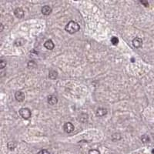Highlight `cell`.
<instances>
[{"instance_id": "obj_22", "label": "cell", "mask_w": 154, "mask_h": 154, "mask_svg": "<svg viewBox=\"0 0 154 154\" xmlns=\"http://www.w3.org/2000/svg\"><path fill=\"white\" fill-rule=\"evenodd\" d=\"M2 30H3V26L2 24H1V32H2Z\"/></svg>"}, {"instance_id": "obj_3", "label": "cell", "mask_w": 154, "mask_h": 154, "mask_svg": "<svg viewBox=\"0 0 154 154\" xmlns=\"http://www.w3.org/2000/svg\"><path fill=\"white\" fill-rule=\"evenodd\" d=\"M63 129L65 133H71L72 132L74 131V126L73 125V123L68 122V123H65L63 126Z\"/></svg>"}, {"instance_id": "obj_17", "label": "cell", "mask_w": 154, "mask_h": 154, "mask_svg": "<svg viewBox=\"0 0 154 154\" xmlns=\"http://www.w3.org/2000/svg\"><path fill=\"white\" fill-rule=\"evenodd\" d=\"M6 66V62L5 61V60H0V68L2 69H4L5 67Z\"/></svg>"}, {"instance_id": "obj_9", "label": "cell", "mask_w": 154, "mask_h": 154, "mask_svg": "<svg viewBox=\"0 0 154 154\" xmlns=\"http://www.w3.org/2000/svg\"><path fill=\"white\" fill-rule=\"evenodd\" d=\"M52 8L50 6H44L42 9H41V12L43 15H49L50 14H51L52 13Z\"/></svg>"}, {"instance_id": "obj_21", "label": "cell", "mask_w": 154, "mask_h": 154, "mask_svg": "<svg viewBox=\"0 0 154 154\" xmlns=\"http://www.w3.org/2000/svg\"><path fill=\"white\" fill-rule=\"evenodd\" d=\"M140 3L142 4V5H144V6H145V7H148V6H149V3H148V2H146V1H141V2H140Z\"/></svg>"}, {"instance_id": "obj_12", "label": "cell", "mask_w": 154, "mask_h": 154, "mask_svg": "<svg viewBox=\"0 0 154 154\" xmlns=\"http://www.w3.org/2000/svg\"><path fill=\"white\" fill-rule=\"evenodd\" d=\"M49 77L51 79H56L58 77V73L56 70H50L49 73Z\"/></svg>"}, {"instance_id": "obj_5", "label": "cell", "mask_w": 154, "mask_h": 154, "mask_svg": "<svg viewBox=\"0 0 154 154\" xmlns=\"http://www.w3.org/2000/svg\"><path fill=\"white\" fill-rule=\"evenodd\" d=\"M14 14L16 18L18 19H22L24 16V10L22 8H16L14 11Z\"/></svg>"}, {"instance_id": "obj_4", "label": "cell", "mask_w": 154, "mask_h": 154, "mask_svg": "<svg viewBox=\"0 0 154 154\" xmlns=\"http://www.w3.org/2000/svg\"><path fill=\"white\" fill-rule=\"evenodd\" d=\"M15 98L18 102H23L25 100V94L21 91H18L15 94Z\"/></svg>"}, {"instance_id": "obj_11", "label": "cell", "mask_w": 154, "mask_h": 154, "mask_svg": "<svg viewBox=\"0 0 154 154\" xmlns=\"http://www.w3.org/2000/svg\"><path fill=\"white\" fill-rule=\"evenodd\" d=\"M26 42V39H24L23 38H19L15 41L14 45H15V46H22L25 45Z\"/></svg>"}, {"instance_id": "obj_23", "label": "cell", "mask_w": 154, "mask_h": 154, "mask_svg": "<svg viewBox=\"0 0 154 154\" xmlns=\"http://www.w3.org/2000/svg\"><path fill=\"white\" fill-rule=\"evenodd\" d=\"M152 153L154 154V149H153V150H152Z\"/></svg>"}, {"instance_id": "obj_15", "label": "cell", "mask_w": 154, "mask_h": 154, "mask_svg": "<svg viewBox=\"0 0 154 154\" xmlns=\"http://www.w3.org/2000/svg\"><path fill=\"white\" fill-rule=\"evenodd\" d=\"M121 139V136L119 133H115L112 136V140L113 141H117V140H119Z\"/></svg>"}, {"instance_id": "obj_19", "label": "cell", "mask_w": 154, "mask_h": 154, "mask_svg": "<svg viewBox=\"0 0 154 154\" xmlns=\"http://www.w3.org/2000/svg\"><path fill=\"white\" fill-rule=\"evenodd\" d=\"M37 154H50L47 150H41Z\"/></svg>"}, {"instance_id": "obj_2", "label": "cell", "mask_w": 154, "mask_h": 154, "mask_svg": "<svg viewBox=\"0 0 154 154\" xmlns=\"http://www.w3.org/2000/svg\"><path fill=\"white\" fill-rule=\"evenodd\" d=\"M19 113V115L21 116V117L23 119H29L31 117V116H32L30 109H28V108H22V109H20Z\"/></svg>"}, {"instance_id": "obj_6", "label": "cell", "mask_w": 154, "mask_h": 154, "mask_svg": "<svg viewBox=\"0 0 154 154\" xmlns=\"http://www.w3.org/2000/svg\"><path fill=\"white\" fill-rule=\"evenodd\" d=\"M133 45L135 48H140L142 46V40L139 37H136L133 40Z\"/></svg>"}, {"instance_id": "obj_16", "label": "cell", "mask_w": 154, "mask_h": 154, "mask_svg": "<svg viewBox=\"0 0 154 154\" xmlns=\"http://www.w3.org/2000/svg\"><path fill=\"white\" fill-rule=\"evenodd\" d=\"M111 42H112V44L113 46H116L119 43V39H118L117 37H116V36H113L111 38Z\"/></svg>"}, {"instance_id": "obj_13", "label": "cell", "mask_w": 154, "mask_h": 154, "mask_svg": "<svg viewBox=\"0 0 154 154\" xmlns=\"http://www.w3.org/2000/svg\"><path fill=\"white\" fill-rule=\"evenodd\" d=\"M16 146H17V145H16V142H15L10 141L7 143V147H8V149H9V150H14L15 148L16 147Z\"/></svg>"}, {"instance_id": "obj_10", "label": "cell", "mask_w": 154, "mask_h": 154, "mask_svg": "<svg viewBox=\"0 0 154 154\" xmlns=\"http://www.w3.org/2000/svg\"><path fill=\"white\" fill-rule=\"evenodd\" d=\"M96 113V116H97L102 117V116H104L105 115H106V113H107V109H105V108H99V109H97Z\"/></svg>"}, {"instance_id": "obj_8", "label": "cell", "mask_w": 154, "mask_h": 154, "mask_svg": "<svg viewBox=\"0 0 154 154\" xmlns=\"http://www.w3.org/2000/svg\"><path fill=\"white\" fill-rule=\"evenodd\" d=\"M47 102H48L49 104L53 106V105H56V103H58V99H57L56 96H53V95H50V96H49L48 98H47Z\"/></svg>"}, {"instance_id": "obj_1", "label": "cell", "mask_w": 154, "mask_h": 154, "mask_svg": "<svg viewBox=\"0 0 154 154\" xmlns=\"http://www.w3.org/2000/svg\"><path fill=\"white\" fill-rule=\"evenodd\" d=\"M80 29V26L76 22H74V21H70L69 22L66 26H65V31L70 34H73V33H76Z\"/></svg>"}, {"instance_id": "obj_20", "label": "cell", "mask_w": 154, "mask_h": 154, "mask_svg": "<svg viewBox=\"0 0 154 154\" xmlns=\"http://www.w3.org/2000/svg\"><path fill=\"white\" fill-rule=\"evenodd\" d=\"M28 66H29V67L31 66V68H33V67L36 66V63H35L33 61H29V62L28 63Z\"/></svg>"}, {"instance_id": "obj_14", "label": "cell", "mask_w": 154, "mask_h": 154, "mask_svg": "<svg viewBox=\"0 0 154 154\" xmlns=\"http://www.w3.org/2000/svg\"><path fill=\"white\" fill-rule=\"evenodd\" d=\"M141 140L143 143H148L150 141V139L147 135H143V136H142Z\"/></svg>"}, {"instance_id": "obj_18", "label": "cell", "mask_w": 154, "mask_h": 154, "mask_svg": "<svg viewBox=\"0 0 154 154\" xmlns=\"http://www.w3.org/2000/svg\"><path fill=\"white\" fill-rule=\"evenodd\" d=\"M89 154H100V153L97 150H90L89 151Z\"/></svg>"}, {"instance_id": "obj_7", "label": "cell", "mask_w": 154, "mask_h": 154, "mask_svg": "<svg viewBox=\"0 0 154 154\" xmlns=\"http://www.w3.org/2000/svg\"><path fill=\"white\" fill-rule=\"evenodd\" d=\"M44 46H45L47 50H52L54 49V47H55V45H54V42H52V40H51V39H48V40H46V41L45 42Z\"/></svg>"}]
</instances>
